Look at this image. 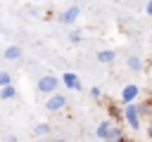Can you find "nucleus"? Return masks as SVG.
Segmentation results:
<instances>
[{
    "label": "nucleus",
    "instance_id": "obj_15",
    "mask_svg": "<svg viewBox=\"0 0 152 142\" xmlns=\"http://www.w3.org/2000/svg\"><path fill=\"white\" fill-rule=\"evenodd\" d=\"M7 85H12V76H10L7 71H0V90L7 88Z\"/></svg>",
    "mask_w": 152,
    "mask_h": 142
},
{
    "label": "nucleus",
    "instance_id": "obj_12",
    "mask_svg": "<svg viewBox=\"0 0 152 142\" xmlns=\"http://www.w3.org/2000/svg\"><path fill=\"white\" fill-rule=\"evenodd\" d=\"M50 133H52L50 123H36V125H33V135H36V137H45V135H50Z\"/></svg>",
    "mask_w": 152,
    "mask_h": 142
},
{
    "label": "nucleus",
    "instance_id": "obj_6",
    "mask_svg": "<svg viewBox=\"0 0 152 142\" xmlns=\"http://www.w3.org/2000/svg\"><path fill=\"white\" fill-rule=\"evenodd\" d=\"M59 78H62V83H64L69 90H76V92H78V90L83 88V83H81L78 73H74V71H66V73H62Z\"/></svg>",
    "mask_w": 152,
    "mask_h": 142
},
{
    "label": "nucleus",
    "instance_id": "obj_4",
    "mask_svg": "<svg viewBox=\"0 0 152 142\" xmlns=\"http://www.w3.org/2000/svg\"><path fill=\"white\" fill-rule=\"evenodd\" d=\"M66 106V97L62 95V92H55V95H50L48 99H45V109L50 111V114H57V111H62Z\"/></svg>",
    "mask_w": 152,
    "mask_h": 142
},
{
    "label": "nucleus",
    "instance_id": "obj_5",
    "mask_svg": "<svg viewBox=\"0 0 152 142\" xmlns=\"http://www.w3.org/2000/svg\"><path fill=\"white\" fill-rule=\"evenodd\" d=\"M78 14H81V7L78 5H69L66 9H62L57 14V19H59V24H76Z\"/></svg>",
    "mask_w": 152,
    "mask_h": 142
},
{
    "label": "nucleus",
    "instance_id": "obj_21",
    "mask_svg": "<svg viewBox=\"0 0 152 142\" xmlns=\"http://www.w3.org/2000/svg\"><path fill=\"white\" fill-rule=\"evenodd\" d=\"M33 142H50V140H45V137H38V140H33Z\"/></svg>",
    "mask_w": 152,
    "mask_h": 142
},
{
    "label": "nucleus",
    "instance_id": "obj_19",
    "mask_svg": "<svg viewBox=\"0 0 152 142\" xmlns=\"http://www.w3.org/2000/svg\"><path fill=\"white\" fill-rule=\"evenodd\" d=\"M5 142H17V137H14V135H7V140H5Z\"/></svg>",
    "mask_w": 152,
    "mask_h": 142
},
{
    "label": "nucleus",
    "instance_id": "obj_20",
    "mask_svg": "<svg viewBox=\"0 0 152 142\" xmlns=\"http://www.w3.org/2000/svg\"><path fill=\"white\" fill-rule=\"evenodd\" d=\"M50 142H66V140H64V137H52Z\"/></svg>",
    "mask_w": 152,
    "mask_h": 142
},
{
    "label": "nucleus",
    "instance_id": "obj_10",
    "mask_svg": "<svg viewBox=\"0 0 152 142\" xmlns=\"http://www.w3.org/2000/svg\"><path fill=\"white\" fill-rule=\"evenodd\" d=\"M126 66H128L133 73H140L145 64H142V59H140L138 54H128V57H126Z\"/></svg>",
    "mask_w": 152,
    "mask_h": 142
},
{
    "label": "nucleus",
    "instance_id": "obj_1",
    "mask_svg": "<svg viewBox=\"0 0 152 142\" xmlns=\"http://www.w3.org/2000/svg\"><path fill=\"white\" fill-rule=\"evenodd\" d=\"M59 85H64L62 83V78H57L55 73H45V76H40L38 80H36V90L40 92V95H55V92H59Z\"/></svg>",
    "mask_w": 152,
    "mask_h": 142
},
{
    "label": "nucleus",
    "instance_id": "obj_2",
    "mask_svg": "<svg viewBox=\"0 0 152 142\" xmlns=\"http://www.w3.org/2000/svg\"><path fill=\"white\" fill-rule=\"evenodd\" d=\"M140 106H138V102H133V104H128V106H124V121H126V125L128 128H133V130H140Z\"/></svg>",
    "mask_w": 152,
    "mask_h": 142
},
{
    "label": "nucleus",
    "instance_id": "obj_3",
    "mask_svg": "<svg viewBox=\"0 0 152 142\" xmlns=\"http://www.w3.org/2000/svg\"><path fill=\"white\" fill-rule=\"evenodd\" d=\"M138 95H140V88H138L135 83H126V85L121 88V104L128 106V104L138 102Z\"/></svg>",
    "mask_w": 152,
    "mask_h": 142
},
{
    "label": "nucleus",
    "instance_id": "obj_11",
    "mask_svg": "<svg viewBox=\"0 0 152 142\" xmlns=\"http://www.w3.org/2000/svg\"><path fill=\"white\" fill-rule=\"evenodd\" d=\"M97 62H100V64H112V62H116V50H100V52H97Z\"/></svg>",
    "mask_w": 152,
    "mask_h": 142
},
{
    "label": "nucleus",
    "instance_id": "obj_7",
    "mask_svg": "<svg viewBox=\"0 0 152 142\" xmlns=\"http://www.w3.org/2000/svg\"><path fill=\"white\" fill-rule=\"evenodd\" d=\"M114 123H116L114 118H102V121L97 123V128H95V137L107 140V135H109V130H112V125H114Z\"/></svg>",
    "mask_w": 152,
    "mask_h": 142
},
{
    "label": "nucleus",
    "instance_id": "obj_16",
    "mask_svg": "<svg viewBox=\"0 0 152 142\" xmlns=\"http://www.w3.org/2000/svg\"><path fill=\"white\" fill-rule=\"evenodd\" d=\"M90 97H93V99H100V97H102V90H100L97 85H93V88H90Z\"/></svg>",
    "mask_w": 152,
    "mask_h": 142
},
{
    "label": "nucleus",
    "instance_id": "obj_17",
    "mask_svg": "<svg viewBox=\"0 0 152 142\" xmlns=\"http://www.w3.org/2000/svg\"><path fill=\"white\" fill-rule=\"evenodd\" d=\"M145 14H150V17H152V0L145 5Z\"/></svg>",
    "mask_w": 152,
    "mask_h": 142
},
{
    "label": "nucleus",
    "instance_id": "obj_14",
    "mask_svg": "<svg viewBox=\"0 0 152 142\" xmlns=\"http://www.w3.org/2000/svg\"><path fill=\"white\" fill-rule=\"evenodd\" d=\"M14 97H17V88L14 85H7V88L0 90V99H14Z\"/></svg>",
    "mask_w": 152,
    "mask_h": 142
},
{
    "label": "nucleus",
    "instance_id": "obj_22",
    "mask_svg": "<svg viewBox=\"0 0 152 142\" xmlns=\"http://www.w3.org/2000/svg\"><path fill=\"white\" fill-rule=\"evenodd\" d=\"M124 142H135V140H131V137H126V140H124Z\"/></svg>",
    "mask_w": 152,
    "mask_h": 142
},
{
    "label": "nucleus",
    "instance_id": "obj_8",
    "mask_svg": "<svg viewBox=\"0 0 152 142\" xmlns=\"http://www.w3.org/2000/svg\"><path fill=\"white\" fill-rule=\"evenodd\" d=\"M124 140H126V130H124V125H121V123H114L104 142H124Z\"/></svg>",
    "mask_w": 152,
    "mask_h": 142
},
{
    "label": "nucleus",
    "instance_id": "obj_9",
    "mask_svg": "<svg viewBox=\"0 0 152 142\" xmlns=\"http://www.w3.org/2000/svg\"><path fill=\"white\" fill-rule=\"evenodd\" d=\"M21 54H24V50H21L19 45H7V47H5V59H7V62L21 59Z\"/></svg>",
    "mask_w": 152,
    "mask_h": 142
},
{
    "label": "nucleus",
    "instance_id": "obj_13",
    "mask_svg": "<svg viewBox=\"0 0 152 142\" xmlns=\"http://www.w3.org/2000/svg\"><path fill=\"white\" fill-rule=\"evenodd\" d=\"M69 43H71V45L83 43V31H81V28H71V31H69Z\"/></svg>",
    "mask_w": 152,
    "mask_h": 142
},
{
    "label": "nucleus",
    "instance_id": "obj_18",
    "mask_svg": "<svg viewBox=\"0 0 152 142\" xmlns=\"http://www.w3.org/2000/svg\"><path fill=\"white\" fill-rule=\"evenodd\" d=\"M147 137H150V140H152V118H150V121H147Z\"/></svg>",
    "mask_w": 152,
    "mask_h": 142
}]
</instances>
